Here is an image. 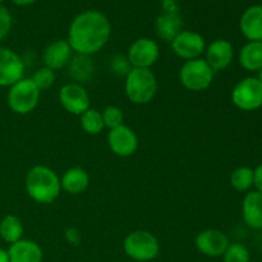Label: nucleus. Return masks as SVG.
Returning <instances> with one entry per match:
<instances>
[{
  "mask_svg": "<svg viewBox=\"0 0 262 262\" xmlns=\"http://www.w3.org/2000/svg\"><path fill=\"white\" fill-rule=\"evenodd\" d=\"M112 36V25L104 13L84 10L77 14L69 25L68 43L74 54L92 56L99 53Z\"/></svg>",
  "mask_w": 262,
  "mask_h": 262,
  "instance_id": "obj_1",
  "label": "nucleus"
},
{
  "mask_svg": "<svg viewBox=\"0 0 262 262\" xmlns=\"http://www.w3.org/2000/svg\"><path fill=\"white\" fill-rule=\"evenodd\" d=\"M26 192L35 202L50 205L61 192L60 178L46 165H35L26 176Z\"/></svg>",
  "mask_w": 262,
  "mask_h": 262,
  "instance_id": "obj_2",
  "label": "nucleus"
},
{
  "mask_svg": "<svg viewBox=\"0 0 262 262\" xmlns=\"http://www.w3.org/2000/svg\"><path fill=\"white\" fill-rule=\"evenodd\" d=\"M124 92L132 104L146 105L158 92V78L151 69L132 68L124 79Z\"/></svg>",
  "mask_w": 262,
  "mask_h": 262,
  "instance_id": "obj_3",
  "label": "nucleus"
},
{
  "mask_svg": "<svg viewBox=\"0 0 262 262\" xmlns=\"http://www.w3.org/2000/svg\"><path fill=\"white\" fill-rule=\"evenodd\" d=\"M123 248L128 257L138 262L152 261L160 253V243L155 234L142 229L130 232L124 238Z\"/></svg>",
  "mask_w": 262,
  "mask_h": 262,
  "instance_id": "obj_4",
  "label": "nucleus"
},
{
  "mask_svg": "<svg viewBox=\"0 0 262 262\" xmlns=\"http://www.w3.org/2000/svg\"><path fill=\"white\" fill-rule=\"evenodd\" d=\"M41 91L31 78H22L9 87L7 104L13 113L18 115L30 114L40 102Z\"/></svg>",
  "mask_w": 262,
  "mask_h": 262,
  "instance_id": "obj_5",
  "label": "nucleus"
},
{
  "mask_svg": "<svg viewBox=\"0 0 262 262\" xmlns=\"http://www.w3.org/2000/svg\"><path fill=\"white\" fill-rule=\"evenodd\" d=\"M214 77V69L204 58L184 61L179 69V81L182 86L192 92H201L209 89Z\"/></svg>",
  "mask_w": 262,
  "mask_h": 262,
  "instance_id": "obj_6",
  "label": "nucleus"
},
{
  "mask_svg": "<svg viewBox=\"0 0 262 262\" xmlns=\"http://www.w3.org/2000/svg\"><path fill=\"white\" fill-rule=\"evenodd\" d=\"M230 96L235 107L255 112L262 106V83L257 77H246L235 84Z\"/></svg>",
  "mask_w": 262,
  "mask_h": 262,
  "instance_id": "obj_7",
  "label": "nucleus"
},
{
  "mask_svg": "<svg viewBox=\"0 0 262 262\" xmlns=\"http://www.w3.org/2000/svg\"><path fill=\"white\" fill-rule=\"evenodd\" d=\"M171 50L183 60H193L202 58L206 50V41L204 36L196 31L182 30L170 42Z\"/></svg>",
  "mask_w": 262,
  "mask_h": 262,
  "instance_id": "obj_8",
  "label": "nucleus"
},
{
  "mask_svg": "<svg viewBox=\"0 0 262 262\" xmlns=\"http://www.w3.org/2000/svg\"><path fill=\"white\" fill-rule=\"evenodd\" d=\"M127 58L132 68L151 69L160 58V48L152 38L140 37L130 43Z\"/></svg>",
  "mask_w": 262,
  "mask_h": 262,
  "instance_id": "obj_9",
  "label": "nucleus"
},
{
  "mask_svg": "<svg viewBox=\"0 0 262 262\" xmlns=\"http://www.w3.org/2000/svg\"><path fill=\"white\" fill-rule=\"evenodd\" d=\"M59 102L66 112L78 117L91 107V100L87 90L83 84L74 82H69L61 87L59 91Z\"/></svg>",
  "mask_w": 262,
  "mask_h": 262,
  "instance_id": "obj_10",
  "label": "nucleus"
},
{
  "mask_svg": "<svg viewBox=\"0 0 262 262\" xmlns=\"http://www.w3.org/2000/svg\"><path fill=\"white\" fill-rule=\"evenodd\" d=\"M25 61L14 50L0 46V87H10L25 78Z\"/></svg>",
  "mask_w": 262,
  "mask_h": 262,
  "instance_id": "obj_11",
  "label": "nucleus"
},
{
  "mask_svg": "<svg viewBox=\"0 0 262 262\" xmlns=\"http://www.w3.org/2000/svg\"><path fill=\"white\" fill-rule=\"evenodd\" d=\"M194 245L200 253L207 257H222L229 247V237L220 229H205L196 235Z\"/></svg>",
  "mask_w": 262,
  "mask_h": 262,
  "instance_id": "obj_12",
  "label": "nucleus"
},
{
  "mask_svg": "<svg viewBox=\"0 0 262 262\" xmlns=\"http://www.w3.org/2000/svg\"><path fill=\"white\" fill-rule=\"evenodd\" d=\"M107 145L114 155L119 158H129L138 150V137L132 128L122 124L109 130Z\"/></svg>",
  "mask_w": 262,
  "mask_h": 262,
  "instance_id": "obj_13",
  "label": "nucleus"
},
{
  "mask_svg": "<svg viewBox=\"0 0 262 262\" xmlns=\"http://www.w3.org/2000/svg\"><path fill=\"white\" fill-rule=\"evenodd\" d=\"M204 55V59L214 72L224 71L234 59V46L225 38H217L206 46Z\"/></svg>",
  "mask_w": 262,
  "mask_h": 262,
  "instance_id": "obj_14",
  "label": "nucleus"
},
{
  "mask_svg": "<svg viewBox=\"0 0 262 262\" xmlns=\"http://www.w3.org/2000/svg\"><path fill=\"white\" fill-rule=\"evenodd\" d=\"M73 50L67 40H55L49 43L42 53L43 67L60 71L68 67L69 61L73 58Z\"/></svg>",
  "mask_w": 262,
  "mask_h": 262,
  "instance_id": "obj_15",
  "label": "nucleus"
},
{
  "mask_svg": "<svg viewBox=\"0 0 262 262\" xmlns=\"http://www.w3.org/2000/svg\"><path fill=\"white\" fill-rule=\"evenodd\" d=\"M239 28L248 41H262V5H251L243 12Z\"/></svg>",
  "mask_w": 262,
  "mask_h": 262,
  "instance_id": "obj_16",
  "label": "nucleus"
},
{
  "mask_svg": "<svg viewBox=\"0 0 262 262\" xmlns=\"http://www.w3.org/2000/svg\"><path fill=\"white\" fill-rule=\"evenodd\" d=\"M10 262H42L43 252L37 242L31 239H19L10 245L8 250Z\"/></svg>",
  "mask_w": 262,
  "mask_h": 262,
  "instance_id": "obj_17",
  "label": "nucleus"
},
{
  "mask_svg": "<svg viewBox=\"0 0 262 262\" xmlns=\"http://www.w3.org/2000/svg\"><path fill=\"white\" fill-rule=\"evenodd\" d=\"M242 217L251 229H262V193L250 191L242 201Z\"/></svg>",
  "mask_w": 262,
  "mask_h": 262,
  "instance_id": "obj_18",
  "label": "nucleus"
},
{
  "mask_svg": "<svg viewBox=\"0 0 262 262\" xmlns=\"http://www.w3.org/2000/svg\"><path fill=\"white\" fill-rule=\"evenodd\" d=\"M60 186L61 191H66L69 194L83 193L90 186L89 173L79 166L68 169L61 176Z\"/></svg>",
  "mask_w": 262,
  "mask_h": 262,
  "instance_id": "obj_19",
  "label": "nucleus"
},
{
  "mask_svg": "<svg viewBox=\"0 0 262 262\" xmlns=\"http://www.w3.org/2000/svg\"><path fill=\"white\" fill-rule=\"evenodd\" d=\"M239 66L247 72L262 69V41H248L241 48L238 54Z\"/></svg>",
  "mask_w": 262,
  "mask_h": 262,
  "instance_id": "obj_20",
  "label": "nucleus"
},
{
  "mask_svg": "<svg viewBox=\"0 0 262 262\" xmlns=\"http://www.w3.org/2000/svg\"><path fill=\"white\" fill-rule=\"evenodd\" d=\"M182 18L176 12H166L156 18L155 30L159 37L166 42H171L182 31Z\"/></svg>",
  "mask_w": 262,
  "mask_h": 262,
  "instance_id": "obj_21",
  "label": "nucleus"
},
{
  "mask_svg": "<svg viewBox=\"0 0 262 262\" xmlns=\"http://www.w3.org/2000/svg\"><path fill=\"white\" fill-rule=\"evenodd\" d=\"M69 76L74 81V83L83 84L92 79L95 71V64L92 61L91 56L79 55L76 54L73 55L72 60L68 64Z\"/></svg>",
  "mask_w": 262,
  "mask_h": 262,
  "instance_id": "obj_22",
  "label": "nucleus"
},
{
  "mask_svg": "<svg viewBox=\"0 0 262 262\" xmlns=\"http://www.w3.org/2000/svg\"><path fill=\"white\" fill-rule=\"evenodd\" d=\"M23 232H25V228H23L22 220L15 215H5L0 222V237L9 245L22 239Z\"/></svg>",
  "mask_w": 262,
  "mask_h": 262,
  "instance_id": "obj_23",
  "label": "nucleus"
},
{
  "mask_svg": "<svg viewBox=\"0 0 262 262\" xmlns=\"http://www.w3.org/2000/svg\"><path fill=\"white\" fill-rule=\"evenodd\" d=\"M79 119H81V127L83 129L84 133L90 136H97L104 130V120H102L101 112L96 109H92L90 107L89 110L83 113L82 115H79Z\"/></svg>",
  "mask_w": 262,
  "mask_h": 262,
  "instance_id": "obj_24",
  "label": "nucleus"
},
{
  "mask_svg": "<svg viewBox=\"0 0 262 262\" xmlns=\"http://www.w3.org/2000/svg\"><path fill=\"white\" fill-rule=\"evenodd\" d=\"M230 186L238 192H250L253 187V169L250 166H238L230 174Z\"/></svg>",
  "mask_w": 262,
  "mask_h": 262,
  "instance_id": "obj_25",
  "label": "nucleus"
},
{
  "mask_svg": "<svg viewBox=\"0 0 262 262\" xmlns=\"http://www.w3.org/2000/svg\"><path fill=\"white\" fill-rule=\"evenodd\" d=\"M31 79H32V82L36 84V87H37L40 91H46V90L51 89L53 84L55 83L56 73L53 69L42 66L33 73Z\"/></svg>",
  "mask_w": 262,
  "mask_h": 262,
  "instance_id": "obj_26",
  "label": "nucleus"
},
{
  "mask_svg": "<svg viewBox=\"0 0 262 262\" xmlns=\"http://www.w3.org/2000/svg\"><path fill=\"white\" fill-rule=\"evenodd\" d=\"M222 257L223 262H251L250 251L242 243H230Z\"/></svg>",
  "mask_w": 262,
  "mask_h": 262,
  "instance_id": "obj_27",
  "label": "nucleus"
},
{
  "mask_svg": "<svg viewBox=\"0 0 262 262\" xmlns=\"http://www.w3.org/2000/svg\"><path fill=\"white\" fill-rule=\"evenodd\" d=\"M101 117L102 120H104L105 128H107L109 130L124 124V114H123V110L120 107L115 106V105H107L101 112Z\"/></svg>",
  "mask_w": 262,
  "mask_h": 262,
  "instance_id": "obj_28",
  "label": "nucleus"
},
{
  "mask_svg": "<svg viewBox=\"0 0 262 262\" xmlns=\"http://www.w3.org/2000/svg\"><path fill=\"white\" fill-rule=\"evenodd\" d=\"M110 69L117 76L125 77L129 73L130 69H132V66H130L129 60H128L127 55H115L113 56L112 61H110Z\"/></svg>",
  "mask_w": 262,
  "mask_h": 262,
  "instance_id": "obj_29",
  "label": "nucleus"
},
{
  "mask_svg": "<svg viewBox=\"0 0 262 262\" xmlns=\"http://www.w3.org/2000/svg\"><path fill=\"white\" fill-rule=\"evenodd\" d=\"M12 23L13 19L10 12L4 5H0V41H3L9 35L12 30Z\"/></svg>",
  "mask_w": 262,
  "mask_h": 262,
  "instance_id": "obj_30",
  "label": "nucleus"
},
{
  "mask_svg": "<svg viewBox=\"0 0 262 262\" xmlns=\"http://www.w3.org/2000/svg\"><path fill=\"white\" fill-rule=\"evenodd\" d=\"M64 237H66L67 242L72 246H78L81 243V233L76 228H68L64 232Z\"/></svg>",
  "mask_w": 262,
  "mask_h": 262,
  "instance_id": "obj_31",
  "label": "nucleus"
},
{
  "mask_svg": "<svg viewBox=\"0 0 262 262\" xmlns=\"http://www.w3.org/2000/svg\"><path fill=\"white\" fill-rule=\"evenodd\" d=\"M253 187L262 193V164L253 169Z\"/></svg>",
  "mask_w": 262,
  "mask_h": 262,
  "instance_id": "obj_32",
  "label": "nucleus"
},
{
  "mask_svg": "<svg viewBox=\"0 0 262 262\" xmlns=\"http://www.w3.org/2000/svg\"><path fill=\"white\" fill-rule=\"evenodd\" d=\"M15 5H19V7H27V5L33 4L36 3L37 0H12Z\"/></svg>",
  "mask_w": 262,
  "mask_h": 262,
  "instance_id": "obj_33",
  "label": "nucleus"
},
{
  "mask_svg": "<svg viewBox=\"0 0 262 262\" xmlns=\"http://www.w3.org/2000/svg\"><path fill=\"white\" fill-rule=\"evenodd\" d=\"M0 262H10L9 255H8V250L0 248Z\"/></svg>",
  "mask_w": 262,
  "mask_h": 262,
  "instance_id": "obj_34",
  "label": "nucleus"
},
{
  "mask_svg": "<svg viewBox=\"0 0 262 262\" xmlns=\"http://www.w3.org/2000/svg\"><path fill=\"white\" fill-rule=\"evenodd\" d=\"M257 78H258V81L262 83V69H260V71L257 72Z\"/></svg>",
  "mask_w": 262,
  "mask_h": 262,
  "instance_id": "obj_35",
  "label": "nucleus"
},
{
  "mask_svg": "<svg viewBox=\"0 0 262 262\" xmlns=\"http://www.w3.org/2000/svg\"><path fill=\"white\" fill-rule=\"evenodd\" d=\"M5 0H0V5H3V3H4Z\"/></svg>",
  "mask_w": 262,
  "mask_h": 262,
  "instance_id": "obj_36",
  "label": "nucleus"
}]
</instances>
